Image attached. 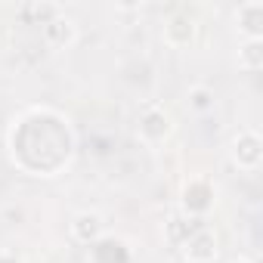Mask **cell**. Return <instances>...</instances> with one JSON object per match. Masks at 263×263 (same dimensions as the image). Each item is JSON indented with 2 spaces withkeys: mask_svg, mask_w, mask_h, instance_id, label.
Masks as SVG:
<instances>
[{
  "mask_svg": "<svg viewBox=\"0 0 263 263\" xmlns=\"http://www.w3.org/2000/svg\"><path fill=\"white\" fill-rule=\"evenodd\" d=\"M183 208L189 217H204L211 208H214V189L208 180H192L186 189H183Z\"/></svg>",
  "mask_w": 263,
  "mask_h": 263,
  "instance_id": "cell-2",
  "label": "cell"
},
{
  "mask_svg": "<svg viewBox=\"0 0 263 263\" xmlns=\"http://www.w3.org/2000/svg\"><path fill=\"white\" fill-rule=\"evenodd\" d=\"M130 260H134V254L121 238L102 235L90 245V263H130Z\"/></svg>",
  "mask_w": 263,
  "mask_h": 263,
  "instance_id": "cell-4",
  "label": "cell"
},
{
  "mask_svg": "<svg viewBox=\"0 0 263 263\" xmlns=\"http://www.w3.org/2000/svg\"><path fill=\"white\" fill-rule=\"evenodd\" d=\"M71 232H74L78 241L93 245L96 238H102V220H99V214H78L74 223H71Z\"/></svg>",
  "mask_w": 263,
  "mask_h": 263,
  "instance_id": "cell-9",
  "label": "cell"
},
{
  "mask_svg": "<svg viewBox=\"0 0 263 263\" xmlns=\"http://www.w3.org/2000/svg\"><path fill=\"white\" fill-rule=\"evenodd\" d=\"M44 37H47L53 47H65V44L74 41V25H71L65 16H59V19H53L50 25H44Z\"/></svg>",
  "mask_w": 263,
  "mask_h": 263,
  "instance_id": "cell-11",
  "label": "cell"
},
{
  "mask_svg": "<svg viewBox=\"0 0 263 263\" xmlns=\"http://www.w3.org/2000/svg\"><path fill=\"white\" fill-rule=\"evenodd\" d=\"M232 155H235V164L245 167V171H257L260 167V158H263V143L254 130H245V134L235 137V146H232Z\"/></svg>",
  "mask_w": 263,
  "mask_h": 263,
  "instance_id": "cell-3",
  "label": "cell"
},
{
  "mask_svg": "<svg viewBox=\"0 0 263 263\" xmlns=\"http://www.w3.org/2000/svg\"><path fill=\"white\" fill-rule=\"evenodd\" d=\"M71 149H74L71 130L53 111H31L13 130V155L31 174L53 177L59 167L68 164Z\"/></svg>",
  "mask_w": 263,
  "mask_h": 263,
  "instance_id": "cell-1",
  "label": "cell"
},
{
  "mask_svg": "<svg viewBox=\"0 0 263 263\" xmlns=\"http://www.w3.org/2000/svg\"><path fill=\"white\" fill-rule=\"evenodd\" d=\"M164 37L174 44V47H186L192 37H195V25L189 16H174L167 25H164Z\"/></svg>",
  "mask_w": 263,
  "mask_h": 263,
  "instance_id": "cell-10",
  "label": "cell"
},
{
  "mask_svg": "<svg viewBox=\"0 0 263 263\" xmlns=\"http://www.w3.org/2000/svg\"><path fill=\"white\" fill-rule=\"evenodd\" d=\"M238 62L248 71H260L263 68V41H245V47L238 50Z\"/></svg>",
  "mask_w": 263,
  "mask_h": 263,
  "instance_id": "cell-12",
  "label": "cell"
},
{
  "mask_svg": "<svg viewBox=\"0 0 263 263\" xmlns=\"http://www.w3.org/2000/svg\"><path fill=\"white\" fill-rule=\"evenodd\" d=\"M238 263H248V260H238Z\"/></svg>",
  "mask_w": 263,
  "mask_h": 263,
  "instance_id": "cell-16",
  "label": "cell"
},
{
  "mask_svg": "<svg viewBox=\"0 0 263 263\" xmlns=\"http://www.w3.org/2000/svg\"><path fill=\"white\" fill-rule=\"evenodd\" d=\"M140 134H143L146 140H152V143L164 140V137L171 134V121H167V115H164L161 108H149V111L140 118Z\"/></svg>",
  "mask_w": 263,
  "mask_h": 263,
  "instance_id": "cell-7",
  "label": "cell"
},
{
  "mask_svg": "<svg viewBox=\"0 0 263 263\" xmlns=\"http://www.w3.org/2000/svg\"><path fill=\"white\" fill-rule=\"evenodd\" d=\"M201 226H208L204 220H198V217H189V214H177L171 223H167V238L174 241V245H186V238H192Z\"/></svg>",
  "mask_w": 263,
  "mask_h": 263,
  "instance_id": "cell-8",
  "label": "cell"
},
{
  "mask_svg": "<svg viewBox=\"0 0 263 263\" xmlns=\"http://www.w3.org/2000/svg\"><path fill=\"white\" fill-rule=\"evenodd\" d=\"M183 251H186V257L192 263H211L217 257V238H214V232L208 226H201L192 238H186Z\"/></svg>",
  "mask_w": 263,
  "mask_h": 263,
  "instance_id": "cell-5",
  "label": "cell"
},
{
  "mask_svg": "<svg viewBox=\"0 0 263 263\" xmlns=\"http://www.w3.org/2000/svg\"><path fill=\"white\" fill-rule=\"evenodd\" d=\"M0 263H22L16 254H0Z\"/></svg>",
  "mask_w": 263,
  "mask_h": 263,
  "instance_id": "cell-15",
  "label": "cell"
},
{
  "mask_svg": "<svg viewBox=\"0 0 263 263\" xmlns=\"http://www.w3.org/2000/svg\"><path fill=\"white\" fill-rule=\"evenodd\" d=\"M189 108H195V111H211V108H214V90H211V87H195V90H189Z\"/></svg>",
  "mask_w": 263,
  "mask_h": 263,
  "instance_id": "cell-14",
  "label": "cell"
},
{
  "mask_svg": "<svg viewBox=\"0 0 263 263\" xmlns=\"http://www.w3.org/2000/svg\"><path fill=\"white\" fill-rule=\"evenodd\" d=\"M238 28L245 31L248 41H263V4L260 0L238 7Z\"/></svg>",
  "mask_w": 263,
  "mask_h": 263,
  "instance_id": "cell-6",
  "label": "cell"
},
{
  "mask_svg": "<svg viewBox=\"0 0 263 263\" xmlns=\"http://www.w3.org/2000/svg\"><path fill=\"white\" fill-rule=\"evenodd\" d=\"M25 13H31L37 25H50L53 19L62 16V10H59L56 4H31V7H25Z\"/></svg>",
  "mask_w": 263,
  "mask_h": 263,
  "instance_id": "cell-13",
  "label": "cell"
}]
</instances>
